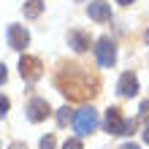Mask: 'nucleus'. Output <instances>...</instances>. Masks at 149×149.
I'll return each mask as SVG.
<instances>
[{"label": "nucleus", "instance_id": "obj_4", "mask_svg": "<svg viewBox=\"0 0 149 149\" xmlns=\"http://www.w3.org/2000/svg\"><path fill=\"white\" fill-rule=\"evenodd\" d=\"M19 73L22 79H27V81H38V79L43 76V65L38 57H30V54H22L19 60Z\"/></svg>", "mask_w": 149, "mask_h": 149}, {"label": "nucleus", "instance_id": "obj_18", "mask_svg": "<svg viewBox=\"0 0 149 149\" xmlns=\"http://www.w3.org/2000/svg\"><path fill=\"white\" fill-rule=\"evenodd\" d=\"M119 149H141V146H138V144H122Z\"/></svg>", "mask_w": 149, "mask_h": 149}, {"label": "nucleus", "instance_id": "obj_12", "mask_svg": "<svg viewBox=\"0 0 149 149\" xmlns=\"http://www.w3.org/2000/svg\"><path fill=\"white\" fill-rule=\"evenodd\" d=\"M57 122H60V125H68V122H71V109H68V106H63L57 111Z\"/></svg>", "mask_w": 149, "mask_h": 149}, {"label": "nucleus", "instance_id": "obj_9", "mask_svg": "<svg viewBox=\"0 0 149 149\" xmlns=\"http://www.w3.org/2000/svg\"><path fill=\"white\" fill-rule=\"evenodd\" d=\"M87 14H90V19H95V22H109L111 19V6L103 3V0H92V3L87 6Z\"/></svg>", "mask_w": 149, "mask_h": 149}, {"label": "nucleus", "instance_id": "obj_19", "mask_svg": "<svg viewBox=\"0 0 149 149\" xmlns=\"http://www.w3.org/2000/svg\"><path fill=\"white\" fill-rule=\"evenodd\" d=\"M144 141L149 144V125H146V130H144Z\"/></svg>", "mask_w": 149, "mask_h": 149}, {"label": "nucleus", "instance_id": "obj_20", "mask_svg": "<svg viewBox=\"0 0 149 149\" xmlns=\"http://www.w3.org/2000/svg\"><path fill=\"white\" fill-rule=\"evenodd\" d=\"M117 3H119V6H130L133 0H117Z\"/></svg>", "mask_w": 149, "mask_h": 149}, {"label": "nucleus", "instance_id": "obj_5", "mask_svg": "<svg viewBox=\"0 0 149 149\" xmlns=\"http://www.w3.org/2000/svg\"><path fill=\"white\" fill-rule=\"evenodd\" d=\"M95 54H98V63L103 68H111L117 63V46H114V41L111 38H100L98 46H95Z\"/></svg>", "mask_w": 149, "mask_h": 149}, {"label": "nucleus", "instance_id": "obj_10", "mask_svg": "<svg viewBox=\"0 0 149 149\" xmlns=\"http://www.w3.org/2000/svg\"><path fill=\"white\" fill-rule=\"evenodd\" d=\"M68 43L73 46V52H87L90 49V36H84L79 30H71L68 33Z\"/></svg>", "mask_w": 149, "mask_h": 149}, {"label": "nucleus", "instance_id": "obj_3", "mask_svg": "<svg viewBox=\"0 0 149 149\" xmlns=\"http://www.w3.org/2000/svg\"><path fill=\"white\" fill-rule=\"evenodd\" d=\"M73 127H76V133L79 136H90L95 127H98V111H95L92 106H87L81 111H76V117H73Z\"/></svg>", "mask_w": 149, "mask_h": 149}, {"label": "nucleus", "instance_id": "obj_8", "mask_svg": "<svg viewBox=\"0 0 149 149\" xmlns=\"http://www.w3.org/2000/svg\"><path fill=\"white\" fill-rule=\"evenodd\" d=\"M117 92L122 95V98H133V95H138V79L133 73H122L119 76V84H117Z\"/></svg>", "mask_w": 149, "mask_h": 149}, {"label": "nucleus", "instance_id": "obj_11", "mask_svg": "<svg viewBox=\"0 0 149 149\" xmlns=\"http://www.w3.org/2000/svg\"><path fill=\"white\" fill-rule=\"evenodd\" d=\"M41 11H43V0H27L24 3V16L27 19H38Z\"/></svg>", "mask_w": 149, "mask_h": 149}, {"label": "nucleus", "instance_id": "obj_6", "mask_svg": "<svg viewBox=\"0 0 149 149\" xmlns=\"http://www.w3.org/2000/svg\"><path fill=\"white\" fill-rule=\"evenodd\" d=\"M30 43V33L22 27V24H8V46L22 52L24 46Z\"/></svg>", "mask_w": 149, "mask_h": 149}, {"label": "nucleus", "instance_id": "obj_21", "mask_svg": "<svg viewBox=\"0 0 149 149\" xmlns=\"http://www.w3.org/2000/svg\"><path fill=\"white\" fill-rule=\"evenodd\" d=\"M11 149H27V146H22V144H14V146H11Z\"/></svg>", "mask_w": 149, "mask_h": 149}, {"label": "nucleus", "instance_id": "obj_1", "mask_svg": "<svg viewBox=\"0 0 149 149\" xmlns=\"http://www.w3.org/2000/svg\"><path fill=\"white\" fill-rule=\"evenodd\" d=\"M57 90L68 100H90L98 95V79L81 65H63L57 73Z\"/></svg>", "mask_w": 149, "mask_h": 149}, {"label": "nucleus", "instance_id": "obj_16", "mask_svg": "<svg viewBox=\"0 0 149 149\" xmlns=\"http://www.w3.org/2000/svg\"><path fill=\"white\" fill-rule=\"evenodd\" d=\"M141 119H149V100L141 103Z\"/></svg>", "mask_w": 149, "mask_h": 149}, {"label": "nucleus", "instance_id": "obj_7", "mask_svg": "<svg viewBox=\"0 0 149 149\" xmlns=\"http://www.w3.org/2000/svg\"><path fill=\"white\" fill-rule=\"evenodd\" d=\"M49 114H52V109H49V103L43 100V98H33V100H30V106H27L30 122H41V119H46Z\"/></svg>", "mask_w": 149, "mask_h": 149}, {"label": "nucleus", "instance_id": "obj_14", "mask_svg": "<svg viewBox=\"0 0 149 149\" xmlns=\"http://www.w3.org/2000/svg\"><path fill=\"white\" fill-rule=\"evenodd\" d=\"M11 109V103H8V98L6 95H0V117H6V111Z\"/></svg>", "mask_w": 149, "mask_h": 149}, {"label": "nucleus", "instance_id": "obj_15", "mask_svg": "<svg viewBox=\"0 0 149 149\" xmlns=\"http://www.w3.org/2000/svg\"><path fill=\"white\" fill-rule=\"evenodd\" d=\"M41 149H54V136H46V138H41Z\"/></svg>", "mask_w": 149, "mask_h": 149}, {"label": "nucleus", "instance_id": "obj_13", "mask_svg": "<svg viewBox=\"0 0 149 149\" xmlns=\"http://www.w3.org/2000/svg\"><path fill=\"white\" fill-rule=\"evenodd\" d=\"M63 149H81V141H79V138H68L63 144Z\"/></svg>", "mask_w": 149, "mask_h": 149}, {"label": "nucleus", "instance_id": "obj_17", "mask_svg": "<svg viewBox=\"0 0 149 149\" xmlns=\"http://www.w3.org/2000/svg\"><path fill=\"white\" fill-rule=\"evenodd\" d=\"M6 79H8V71H6V65H3V63H0V84H3V81H6Z\"/></svg>", "mask_w": 149, "mask_h": 149}, {"label": "nucleus", "instance_id": "obj_2", "mask_svg": "<svg viewBox=\"0 0 149 149\" xmlns=\"http://www.w3.org/2000/svg\"><path fill=\"white\" fill-rule=\"evenodd\" d=\"M106 130L111 136H130L136 130V119H122L119 109H109L106 111Z\"/></svg>", "mask_w": 149, "mask_h": 149}]
</instances>
